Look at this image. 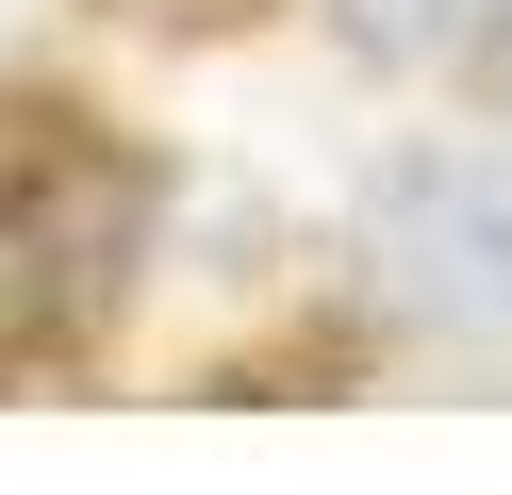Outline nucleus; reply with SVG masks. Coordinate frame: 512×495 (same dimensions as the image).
I'll list each match as a JSON object with an SVG mask.
<instances>
[{
    "instance_id": "1",
    "label": "nucleus",
    "mask_w": 512,
    "mask_h": 495,
    "mask_svg": "<svg viewBox=\"0 0 512 495\" xmlns=\"http://www.w3.org/2000/svg\"><path fill=\"white\" fill-rule=\"evenodd\" d=\"M149 264V165L100 116H0V363H67Z\"/></svg>"
},
{
    "instance_id": "4",
    "label": "nucleus",
    "mask_w": 512,
    "mask_h": 495,
    "mask_svg": "<svg viewBox=\"0 0 512 495\" xmlns=\"http://www.w3.org/2000/svg\"><path fill=\"white\" fill-rule=\"evenodd\" d=\"M463 83H479V99H512V0H496V17L463 33Z\"/></svg>"
},
{
    "instance_id": "5",
    "label": "nucleus",
    "mask_w": 512,
    "mask_h": 495,
    "mask_svg": "<svg viewBox=\"0 0 512 495\" xmlns=\"http://www.w3.org/2000/svg\"><path fill=\"white\" fill-rule=\"evenodd\" d=\"M116 17H166V33H215V17H248V0H116Z\"/></svg>"
},
{
    "instance_id": "2",
    "label": "nucleus",
    "mask_w": 512,
    "mask_h": 495,
    "mask_svg": "<svg viewBox=\"0 0 512 495\" xmlns=\"http://www.w3.org/2000/svg\"><path fill=\"white\" fill-rule=\"evenodd\" d=\"M364 297L446 347H512V149H397L364 182Z\"/></svg>"
},
{
    "instance_id": "3",
    "label": "nucleus",
    "mask_w": 512,
    "mask_h": 495,
    "mask_svg": "<svg viewBox=\"0 0 512 495\" xmlns=\"http://www.w3.org/2000/svg\"><path fill=\"white\" fill-rule=\"evenodd\" d=\"M496 17V0H331V33L364 66H463V33Z\"/></svg>"
}]
</instances>
